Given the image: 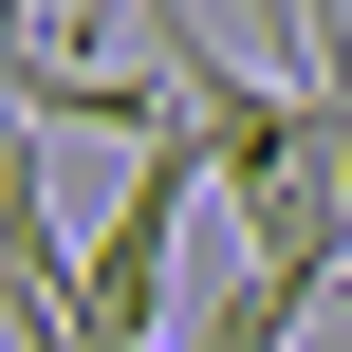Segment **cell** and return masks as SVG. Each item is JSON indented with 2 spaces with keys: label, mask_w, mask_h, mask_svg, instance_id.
<instances>
[{
  "label": "cell",
  "mask_w": 352,
  "mask_h": 352,
  "mask_svg": "<svg viewBox=\"0 0 352 352\" xmlns=\"http://www.w3.org/2000/svg\"><path fill=\"white\" fill-rule=\"evenodd\" d=\"M186 204H223V167H204V130H148L130 148V204H111V241H93V352H167V260H186Z\"/></svg>",
  "instance_id": "obj_1"
},
{
  "label": "cell",
  "mask_w": 352,
  "mask_h": 352,
  "mask_svg": "<svg viewBox=\"0 0 352 352\" xmlns=\"http://www.w3.org/2000/svg\"><path fill=\"white\" fill-rule=\"evenodd\" d=\"M260 37H278V74L352 93V0H260Z\"/></svg>",
  "instance_id": "obj_2"
},
{
  "label": "cell",
  "mask_w": 352,
  "mask_h": 352,
  "mask_svg": "<svg viewBox=\"0 0 352 352\" xmlns=\"http://www.w3.org/2000/svg\"><path fill=\"white\" fill-rule=\"evenodd\" d=\"M74 19H93V0H37V37H56V56H74Z\"/></svg>",
  "instance_id": "obj_3"
}]
</instances>
